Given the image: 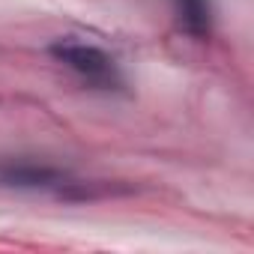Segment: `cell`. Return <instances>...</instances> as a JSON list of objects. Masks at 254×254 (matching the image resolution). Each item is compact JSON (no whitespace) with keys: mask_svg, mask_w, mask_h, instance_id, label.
Returning <instances> with one entry per match:
<instances>
[{"mask_svg":"<svg viewBox=\"0 0 254 254\" xmlns=\"http://www.w3.org/2000/svg\"><path fill=\"white\" fill-rule=\"evenodd\" d=\"M66 180L63 171L48 168V165H33V162H15L0 168V183L15 186V189H51Z\"/></svg>","mask_w":254,"mask_h":254,"instance_id":"cell-2","label":"cell"},{"mask_svg":"<svg viewBox=\"0 0 254 254\" xmlns=\"http://www.w3.org/2000/svg\"><path fill=\"white\" fill-rule=\"evenodd\" d=\"M177 6V18L180 27L194 36V39H206L212 30V6L209 0H174Z\"/></svg>","mask_w":254,"mask_h":254,"instance_id":"cell-3","label":"cell"},{"mask_svg":"<svg viewBox=\"0 0 254 254\" xmlns=\"http://www.w3.org/2000/svg\"><path fill=\"white\" fill-rule=\"evenodd\" d=\"M51 54L69 66L75 75H81L87 84L99 87V90H114L123 84V75L117 69V60L111 54H105L99 45H90V42H81V39H57L51 45Z\"/></svg>","mask_w":254,"mask_h":254,"instance_id":"cell-1","label":"cell"}]
</instances>
